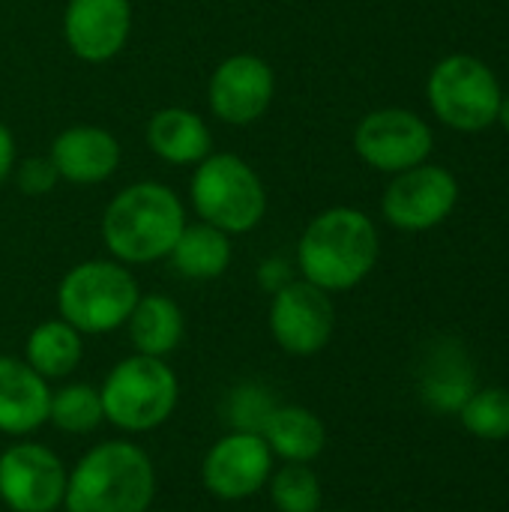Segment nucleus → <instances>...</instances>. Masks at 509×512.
<instances>
[{"label":"nucleus","instance_id":"obj_1","mask_svg":"<svg viewBox=\"0 0 509 512\" xmlns=\"http://www.w3.org/2000/svg\"><path fill=\"white\" fill-rule=\"evenodd\" d=\"M381 237L369 213L357 207H327L303 228L294 252L300 279L327 294L357 288L378 264Z\"/></svg>","mask_w":509,"mask_h":512},{"label":"nucleus","instance_id":"obj_2","mask_svg":"<svg viewBox=\"0 0 509 512\" xmlns=\"http://www.w3.org/2000/svg\"><path fill=\"white\" fill-rule=\"evenodd\" d=\"M186 225L180 195L159 180H138L120 189L99 222L108 255L126 267L165 261Z\"/></svg>","mask_w":509,"mask_h":512},{"label":"nucleus","instance_id":"obj_3","mask_svg":"<svg viewBox=\"0 0 509 512\" xmlns=\"http://www.w3.org/2000/svg\"><path fill=\"white\" fill-rule=\"evenodd\" d=\"M156 498V468L132 441H102L69 471L66 512H147Z\"/></svg>","mask_w":509,"mask_h":512},{"label":"nucleus","instance_id":"obj_4","mask_svg":"<svg viewBox=\"0 0 509 512\" xmlns=\"http://www.w3.org/2000/svg\"><path fill=\"white\" fill-rule=\"evenodd\" d=\"M105 420L126 432V435H144L162 429L180 402V381L168 360L147 357V354H129L120 363L111 366L99 387Z\"/></svg>","mask_w":509,"mask_h":512},{"label":"nucleus","instance_id":"obj_5","mask_svg":"<svg viewBox=\"0 0 509 512\" xmlns=\"http://www.w3.org/2000/svg\"><path fill=\"white\" fill-rule=\"evenodd\" d=\"M195 216L228 237L255 231L267 216V186L261 174L237 153H210L189 180Z\"/></svg>","mask_w":509,"mask_h":512},{"label":"nucleus","instance_id":"obj_6","mask_svg":"<svg viewBox=\"0 0 509 512\" xmlns=\"http://www.w3.org/2000/svg\"><path fill=\"white\" fill-rule=\"evenodd\" d=\"M141 288L132 270L114 258H90L63 273L57 312L81 336H108L126 327Z\"/></svg>","mask_w":509,"mask_h":512},{"label":"nucleus","instance_id":"obj_7","mask_svg":"<svg viewBox=\"0 0 509 512\" xmlns=\"http://www.w3.org/2000/svg\"><path fill=\"white\" fill-rule=\"evenodd\" d=\"M501 81L489 63L471 54H447L426 78L432 114L456 132H483L498 123Z\"/></svg>","mask_w":509,"mask_h":512},{"label":"nucleus","instance_id":"obj_8","mask_svg":"<svg viewBox=\"0 0 509 512\" xmlns=\"http://www.w3.org/2000/svg\"><path fill=\"white\" fill-rule=\"evenodd\" d=\"M432 147V126L411 108L369 111L354 129V153L360 162L390 177L429 162Z\"/></svg>","mask_w":509,"mask_h":512},{"label":"nucleus","instance_id":"obj_9","mask_svg":"<svg viewBox=\"0 0 509 512\" xmlns=\"http://www.w3.org/2000/svg\"><path fill=\"white\" fill-rule=\"evenodd\" d=\"M459 204V180L444 165L423 162L393 174L381 195V216L408 234L432 231L453 216Z\"/></svg>","mask_w":509,"mask_h":512},{"label":"nucleus","instance_id":"obj_10","mask_svg":"<svg viewBox=\"0 0 509 512\" xmlns=\"http://www.w3.org/2000/svg\"><path fill=\"white\" fill-rule=\"evenodd\" d=\"M69 468L33 441L9 444L0 453V507L9 512H57L66 498Z\"/></svg>","mask_w":509,"mask_h":512},{"label":"nucleus","instance_id":"obj_11","mask_svg":"<svg viewBox=\"0 0 509 512\" xmlns=\"http://www.w3.org/2000/svg\"><path fill=\"white\" fill-rule=\"evenodd\" d=\"M267 327L273 342L291 357L321 354L336 333V306L333 297L315 288L306 279L288 282L273 294Z\"/></svg>","mask_w":509,"mask_h":512},{"label":"nucleus","instance_id":"obj_12","mask_svg":"<svg viewBox=\"0 0 509 512\" xmlns=\"http://www.w3.org/2000/svg\"><path fill=\"white\" fill-rule=\"evenodd\" d=\"M273 453L258 432H237L231 429L204 453L201 462V483L216 501H249L261 495L273 474Z\"/></svg>","mask_w":509,"mask_h":512},{"label":"nucleus","instance_id":"obj_13","mask_svg":"<svg viewBox=\"0 0 509 512\" xmlns=\"http://www.w3.org/2000/svg\"><path fill=\"white\" fill-rule=\"evenodd\" d=\"M276 96V72L258 54H231L225 57L207 81L210 114L225 126H252L258 123Z\"/></svg>","mask_w":509,"mask_h":512},{"label":"nucleus","instance_id":"obj_14","mask_svg":"<svg viewBox=\"0 0 509 512\" xmlns=\"http://www.w3.org/2000/svg\"><path fill=\"white\" fill-rule=\"evenodd\" d=\"M132 36V0H66L63 39L81 63H108Z\"/></svg>","mask_w":509,"mask_h":512},{"label":"nucleus","instance_id":"obj_15","mask_svg":"<svg viewBox=\"0 0 509 512\" xmlns=\"http://www.w3.org/2000/svg\"><path fill=\"white\" fill-rule=\"evenodd\" d=\"M48 159L63 183L99 186L117 174L123 162V147L114 132L90 123H75L54 135Z\"/></svg>","mask_w":509,"mask_h":512},{"label":"nucleus","instance_id":"obj_16","mask_svg":"<svg viewBox=\"0 0 509 512\" xmlns=\"http://www.w3.org/2000/svg\"><path fill=\"white\" fill-rule=\"evenodd\" d=\"M51 387L24 357L0 354V435L27 438L48 423Z\"/></svg>","mask_w":509,"mask_h":512},{"label":"nucleus","instance_id":"obj_17","mask_svg":"<svg viewBox=\"0 0 509 512\" xmlns=\"http://www.w3.org/2000/svg\"><path fill=\"white\" fill-rule=\"evenodd\" d=\"M147 147L165 165L195 168L213 153V132L198 111L168 105L153 111V117L147 120Z\"/></svg>","mask_w":509,"mask_h":512},{"label":"nucleus","instance_id":"obj_18","mask_svg":"<svg viewBox=\"0 0 509 512\" xmlns=\"http://www.w3.org/2000/svg\"><path fill=\"white\" fill-rule=\"evenodd\" d=\"M261 438L267 441L273 459L291 465H309L327 447V429L321 417L303 405H276L261 426Z\"/></svg>","mask_w":509,"mask_h":512},{"label":"nucleus","instance_id":"obj_19","mask_svg":"<svg viewBox=\"0 0 509 512\" xmlns=\"http://www.w3.org/2000/svg\"><path fill=\"white\" fill-rule=\"evenodd\" d=\"M126 333L135 354L165 360L180 348L186 333V318L183 309L168 294H141L126 321Z\"/></svg>","mask_w":509,"mask_h":512},{"label":"nucleus","instance_id":"obj_20","mask_svg":"<svg viewBox=\"0 0 509 512\" xmlns=\"http://www.w3.org/2000/svg\"><path fill=\"white\" fill-rule=\"evenodd\" d=\"M234 258V246L231 237L207 222H186L174 249L168 252L165 261H171V267L192 282H210L228 273Z\"/></svg>","mask_w":509,"mask_h":512},{"label":"nucleus","instance_id":"obj_21","mask_svg":"<svg viewBox=\"0 0 509 512\" xmlns=\"http://www.w3.org/2000/svg\"><path fill=\"white\" fill-rule=\"evenodd\" d=\"M84 357V336L63 318L39 321L24 342V363L48 384L69 378Z\"/></svg>","mask_w":509,"mask_h":512},{"label":"nucleus","instance_id":"obj_22","mask_svg":"<svg viewBox=\"0 0 509 512\" xmlns=\"http://www.w3.org/2000/svg\"><path fill=\"white\" fill-rule=\"evenodd\" d=\"M48 423L66 435H90L105 423L102 399L93 384H66L51 393Z\"/></svg>","mask_w":509,"mask_h":512},{"label":"nucleus","instance_id":"obj_23","mask_svg":"<svg viewBox=\"0 0 509 512\" xmlns=\"http://www.w3.org/2000/svg\"><path fill=\"white\" fill-rule=\"evenodd\" d=\"M267 492L276 512H318L324 504L321 480L309 465L285 462L282 468H273Z\"/></svg>","mask_w":509,"mask_h":512},{"label":"nucleus","instance_id":"obj_24","mask_svg":"<svg viewBox=\"0 0 509 512\" xmlns=\"http://www.w3.org/2000/svg\"><path fill=\"white\" fill-rule=\"evenodd\" d=\"M474 393V378L456 357L441 351L423 372V399L438 411H459Z\"/></svg>","mask_w":509,"mask_h":512},{"label":"nucleus","instance_id":"obj_25","mask_svg":"<svg viewBox=\"0 0 509 512\" xmlns=\"http://www.w3.org/2000/svg\"><path fill=\"white\" fill-rule=\"evenodd\" d=\"M462 426L480 441H507L509 438V390L486 387L474 390L459 408Z\"/></svg>","mask_w":509,"mask_h":512},{"label":"nucleus","instance_id":"obj_26","mask_svg":"<svg viewBox=\"0 0 509 512\" xmlns=\"http://www.w3.org/2000/svg\"><path fill=\"white\" fill-rule=\"evenodd\" d=\"M276 408V399L267 387L261 384H237L231 393H228V405H225V417L231 423V429L237 432H258L261 435V426L264 420L270 417V411Z\"/></svg>","mask_w":509,"mask_h":512},{"label":"nucleus","instance_id":"obj_27","mask_svg":"<svg viewBox=\"0 0 509 512\" xmlns=\"http://www.w3.org/2000/svg\"><path fill=\"white\" fill-rule=\"evenodd\" d=\"M12 177H15L18 192L27 195V198H42V195H48L60 183V177H57V171H54L48 156H27V159L15 162Z\"/></svg>","mask_w":509,"mask_h":512},{"label":"nucleus","instance_id":"obj_28","mask_svg":"<svg viewBox=\"0 0 509 512\" xmlns=\"http://www.w3.org/2000/svg\"><path fill=\"white\" fill-rule=\"evenodd\" d=\"M288 282H294V270H291V261L282 258V255H270L258 264V288L267 291L270 297L276 291H282Z\"/></svg>","mask_w":509,"mask_h":512},{"label":"nucleus","instance_id":"obj_29","mask_svg":"<svg viewBox=\"0 0 509 512\" xmlns=\"http://www.w3.org/2000/svg\"><path fill=\"white\" fill-rule=\"evenodd\" d=\"M18 162V150H15V138L9 132V126L0 120V186L12 177V168Z\"/></svg>","mask_w":509,"mask_h":512},{"label":"nucleus","instance_id":"obj_30","mask_svg":"<svg viewBox=\"0 0 509 512\" xmlns=\"http://www.w3.org/2000/svg\"><path fill=\"white\" fill-rule=\"evenodd\" d=\"M498 123L504 126V132H509V93L501 96V108H498Z\"/></svg>","mask_w":509,"mask_h":512},{"label":"nucleus","instance_id":"obj_31","mask_svg":"<svg viewBox=\"0 0 509 512\" xmlns=\"http://www.w3.org/2000/svg\"><path fill=\"white\" fill-rule=\"evenodd\" d=\"M147 512H168V510H153V507H150V510H147Z\"/></svg>","mask_w":509,"mask_h":512},{"label":"nucleus","instance_id":"obj_32","mask_svg":"<svg viewBox=\"0 0 509 512\" xmlns=\"http://www.w3.org/2000/svg\"><path fill=\"white\" fill-rule=\"evenodd\" d=\"M318 512H339V510H318Z\"/></svg>","mask_w":509,"mask_h":512},{"label":"nucleus","instance_id":"obj_33","mask_svg":"<svg viewBox=\"0 0 509 512\" xmlns=\"http://www.w3.org/2000/svg\"><path fill=\"white\" fill-rule=\"evenodd\" d=\"M0 512H3V507H0Z\"/></svg>","mask_w":509,"mask_h":512}]
</instances>
